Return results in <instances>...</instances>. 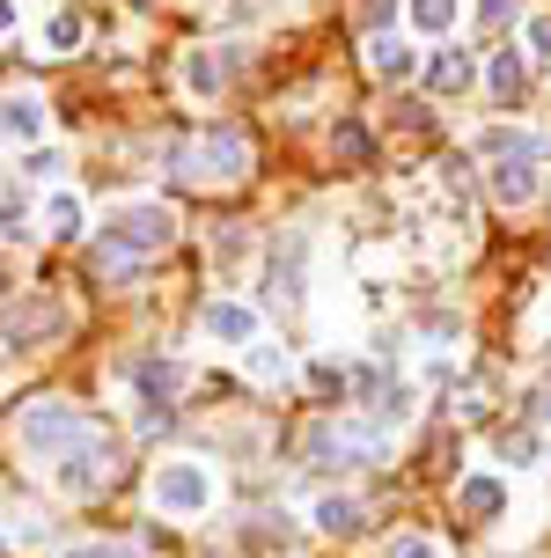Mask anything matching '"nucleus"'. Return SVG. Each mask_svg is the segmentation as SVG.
Masks as SVG:
<instances>
[{
    "label": "nucleus",
    "mask_w": 551,
    "mask_h": 558,
    "mask_svg": "<svg viewBox=\"0 0 551 558\" xmlns=\"http://www.w3.org/2000/svg\"><path fill=\"white\" fill-rule=\"evenodd\" d=\"M59 331H67V308L45 302V294H23V302L0 308V338H8V345H29V338H59Z\"/></svg>",
    "instance_id": "5"
},
{
    "label": "nucleus",
    "mask_w": 551,
    "mask_h": 558,
    "mask_svg": "<svg viewBox=\"0 0 551 558\" xmlns=\"http://www.w3.org/2000/svg\"><path fill=\"white\" fill-rule=\"evenodd\" d=\"M427 82H434V88H464L470 82V59L464 52H434V59H427Z\"/></svg>",
    "instance_id": "15"
},
{
    "label": "nucleus",
    "mask_w": 551,
    "mask_h": 558,
    "mask_svg": "<svg viewBox=\"0 0 551 558\" xmlns=\"http://www.w3.org/2000/svg\"><path fill=\"white\" fill-rule=\"evenodd\" d=\"M390 558H441V551L427 544V536H397V544H390Z\"/></svg>",
    "instance_id": "23"
},
{
    "label": "nucleus",
    "mask_w": 551,
    "mask_h": 558,
    "mask_svg": "<svg viewBox=\"0 0 551 558\" xmlns=\"http://www.w3.org/2000/svg\"><path fill=\"white\" fill-rule=\"evenodd\" d=\"M486 23H507V0H486Z\"/></svg>",
    "instance_id": "26"
},
{
    "label": "nucleus",
    "mask_w": 551,
    "mask_h": 558,
    "mask_svg": "<svg viewBox=\"0 0 551 558\" xmlns=\"http://www.w3.org/2000/svg\"><path fill=\"white\" fill-rule=\"evenodd\" d=\"M456 507H464L470 522H493L500 507H507V485H500V477H464V485H456Z\"/></svg>",
    "instance_id": "8"
},
{
    "label": "nucleus",
    "mask_w": 551,
    "mask_h": 558,
    "mask_svg": "<svg viewBox=\"0 0 551 558\" xmlns=\"http://www.w3.org/2000/svg\"><path fill=\"white\" fill-rule=\"evenodd\" d=\"M45 45H52V52H74V45H82V15H74V8L52 15V23H45Z\"/></svg>",
    "instance_id": "17"
},
{
    "label": "nucleus",
    "mask_w": 551,
    "mask_h": 558,
    "mask_svg": "<svg viewBox=\"0 0 551 558\" xmlns=\"http://www.w3.org/2000/svg\"><path fill=\"white\" fill-rule=\"evenodd\" d=\"M169 235H177V214L155 206V198L104 214V251H118V257H155V251H169Z\"/></svg>",
    "instance_id": "1"
},
{
    "label": "nucleus",
    "mask_w": 551,
    "mask_h": 558,
    "mask_svg": "<svg viewBox=\"0 0 551 558\" xmlns=\"http://www.w3.org/2000/svg\"><path fill=\"white\" fill-rule=\"evenodd\" d=\"M493 96H523V59H515V52L493 59Z\"/></svg>",
    "instance_id": "18"
},
{
    "label": "nucleus",
    "mask_w": 551,
    "mask_h": 558,
    "mask_svg": "<svg viewBox=\"0 0 551 558\" xmlns=\"http://www.w3.org/2000/svg\"><path fill=\"white\" fill-rule=\"evenodd\" d=\"M206 338H220V345H257V308L250 302H206Z\"/></svg>",
    "instance_id": "6"
},
{
    "label": "nucleus",
    "mask_w": 551,
    "mask_h": 558,
    "mask_svg": "<svg viewBox=\"0 0 551 558\" xmlns=\"http://www.w3.org/2000/svg\"><path fill=\"white\" fill-rule=\"evenodd\" d=\"M537 412H544V418H551V383H544V390H537Z\"/></svg>",
    "instance_id": "27"
},
{
    "label": "nucleus",
    "mask_w": 551,
    "mask_h": 558,
    "mask_svg": "<svg viewBox=\"0 0 551 558\" xmlns=\"http://www.w3.org/2000/svg\"><path fill=\"white\" fill-rule=\"evenodd\" d=\"M67 558H125V551H118V544H74Z\"/></svg>",
    "instance_id": "25"
},
{
    "label": "nucleus",
    "mask_w": 551,
    "mask_h": 558,
    "mask_svg": "<svg viewBox=\"0 0 551 558\" xmlns=\"http://www.w3.org/2000/svg\"><path fill=\"white\" fill-rule=\"evenodd\" d=\"M45 133V104L37 96H0V140H37Z\"/></svg>",
    "instance_id": "9"
},
{
    "label": "nucleus",
    "mask_w": 551,
    "mask_h": 558,
    "mask_svg": "<svg viewBox=\"0 0 551 558\" xmlns=\"http://www.w3.org/2000/svg\"><path fill=\"white\" fill-rule=\"evenodd\" d=\"M338 155H346V162H368V133H360V125H338Z\"/></svg>",
    "instance_id": "22"
},
{
    "label": "nucleus",
    "mask_w": 551,
    "mask_h": 558,
    "mask_svg": "<svg viewBox=\"0 0 551 558\" xmlns=\"http://www.w3.org/2000/svg\"><path fill=\"white\" fill-rule=\"evenodd\" d=\"M199 155H206V177H243V169H250V140L236 133V125H214Z\"/></svg>",
    "instance_id": "7"
},
{
    "label": "nucleus",
    "mask_w": 551,
    "mask_h": 558,
    "mask_svg": "<svg viewBox=\"0 0 551 558\" xmlns=\"http://www.w3.org/2000/svg\"><path fill=\"white\" fill-rule=\"evenodd\" d=\"M368 66H375L383 82H405V74L419 66V52H405L397 37H375V45H368Z\"/></svg>",
    "instance_id": "13"
},
{
    "label": "nucleus",
    "mask_w": 551,
    "mask_h": 558,
    "mask_svg": "<svg viewBox=\"0 0 551 558\" xmlns=\"http://www.w3.org/2000/svg\"><path fill=\"white\" fill-rule=\"evenodd\" d=\"M220 74H228V66H214L206 52H192V59H184V82H192L199 96H206V88H220Z\"/></svg>",
    "instance_id": "19"
},
{
    "label": "nucleus",
    "mask_w": 551,
    "mask_h": 558,
    "mask_svg": "<svg viewBox=\"0 0 551 558\" xmlns=\"http://www.w3.org/2000/svg\"><path fill=\"white\" fill-rule=\"evenodd\" d=\"M133 383H140V397H147V404H169V397L184 390V367H177V361H140Z\"/></svg>",
    "instance_id": "11"
},
{
    "label": "nucleus",
    "mask_w": 551,
    "mask_h": 558,
    "mask_svg": "<svg viewBox=\"0 0 551 558\" xmlns=\"http://www.w3.org/2000/svg\"><path fill=\"white\" fill-rule=\"evenodd\" d=\"M45 235H52V243L82 235V198H74V192H52V198H45Z\"/></svg>",
    "instance_id": "14"
},
{
    "label": "nucleus",
    "mask_w": 551,
    "mask_h": 558,
    "mask_svg": "<svg viewBox=\"0 0 551 558\" xmlns=\"http://www.w3.org/2000/svg\"><path fill=\"white\" fill-rule=\"evenodd\" d=\"M250 375H257V383H279V375H287V353H273V345H250Z\"/></svg>",
    "instance_id": "20"
},
{
    "label": "nucleus",
    "mask_w": 551,
    "mask_h": 558,
    "mask_svg": "<svg viewBox=\"0 0 551 558\" xmlns=\"http://www.w3.org/2000/svg\"><path fill=\"white\" fill-rule=\"evenodd\" d=\"M0 228L23 235V192H8V184H0Z\"/></svg>",
    "instance_id": "21"
},
{
    "label": "nucleus",
    "mask_w": 551,
    "mask_h": 558,
    "mask_svg": "<svg viewBox=\"0 0 551 558\" xmlns=\"http://www.w3.org/2000/svg\"><path fill=\"white\" fill-rule=\"evenodd\" d=\"M88 418L74 412V404H59V397H37V404H23V448L37 456V463H59L67 448H82Z\"/></svg>",
    "instance_id": "2"
},
{
    "label": "nucleus",
    "mask_w": 551,
    "mask_h": 558,
    "mask_svg": "<svg viewBox=\"0 0 551 558\" xmlns=\"http://www.w3.org/2000/svg\"><path fill=\"white\" fill-rule=\"evenodd\" d=\"M493 198H500V206H523V198H537V169H529V162H500V169H493Z\"/></svg>",
    "instance_id": "12"
},
{
    "label": "nucleus",
    "mask_w": 551,
    "mask_h": 558,
    "mask_svg": "<svg viewBox=\"0 0 551 558\" xmlns=\"http://www.w3.org/2000/svg\"><path fill=\"white\" fill-rule=\"evenodd\" d=\"M0 558H8V544H0Z\"/></svg>",
    "instance_id": "29"
},
{
    "label": "nucleus",
    "mask_w": 551,
    "mask_h": 558,
    "mask_svg": "<svg viewBox=\"0 0 551 558\" xmlns=\"http://www.w3.org/2000/svg\"><path fill=\"white\" fill-rule=\"evenodd\" d=\"M8 23H15V8H8V0H0V29H8Z\"/></svg>",
    "instance_id": "28"
},
{
    "label": "nucleus",
    "mask_w": 551,
    "mask_h": 558,
    "mask_svg": "<svg viewBox=\"0 0 551 558\" xmlns=\"http://www.w3.org/2000/svg\"><path fill=\"white\" fill-rule=\"evenodd\" d=\"M147 500L163 507V514H206L214 507V477H206V463H155Z\"/></svg>",
    "instance_id": "3"
},
{
    "label": "nucleus",
    "mask_w": 551,
    "mask_h": 558,
    "mask_svg": "<svg viewBox=\"0 0 551 558\" xmlns=\"http://www.w3.org/2000/svg\"><path fill=\"white\" fill-rule=\"evenodd\" d=\"M529 52L551 59V15H537V23H529Z\"/></svg>",
    "instance_id": "24"
},
{
    "label": "nucleus",
    "mask_w": 551,
    "mask_h": 558,
    "mask_svg": "<svg viewBox=\"0 0 551 558\" xmlns=\"http://www.w3.org/2000/svg\"><path fill=\"white\" fill-rule=\"evenodd\" d=\"M309 522H316L324 536H354L360 530V500L354 493H324V500L309 507Z\"/></svg>",
    "instance_id": "10"
},
{
    "label": "nucleus",
    "mask_w": 551,
    "mask_h": 558,
    "mask_svg": "<svg viewBox=\"0 0 551 558\" xmlns=\"http://www.w3.org/2000/svg\"><path fill=\"white\" fill-rule=\"evenodd\" d=\"M110 471H118V456H110V441L88 426L82 448H67V456L52 463V485L59 493H96V485H110Z\"/></svg>",
    "instance_id": "4"
},
{
    "label": "nucleus",
    "mask_w": 551,
    "mask_h": 558,
    "mask_svg": "<svg viewBox=\"0 0 551 558\" xmlns=\"http://www.w3.org/2000/svg\"><path fill=\"white\" fill-rule=\"evenodd\" d=\"M412 23L427 29V37H441V29L456 23V0H412Z\"/></svg>",
    "instance_id": "16"
}]
</instances>
